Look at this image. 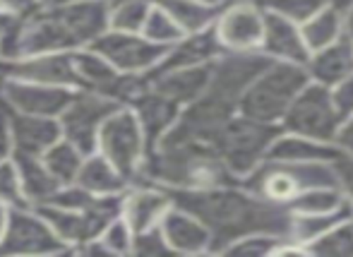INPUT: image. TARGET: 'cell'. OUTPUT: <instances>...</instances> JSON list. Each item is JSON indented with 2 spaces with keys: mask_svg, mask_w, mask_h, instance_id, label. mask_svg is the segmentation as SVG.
<instances>
[{
  "mask_svg": "<svg viewBox=\"0 0 353 257\" xmlns=\"http://www.w3.org/2000/svg\"><path fill=\"white\" fill-rule=\"evenodd\" d=\"M173 202L200 216L214 236V253L223 255L228 245L250 234H276L291 238V212L252 192L245 183L210 190H171Z\"/></svg>",
  "mask_w": 353,
  "mask_h": 257,
  "instance_id": "6da1fadb",
  "label": "cell"
},
{
  "mask_svg": "<svg viewBox=\"0 0 353 257\" xmlns=\"http://www.w3.org/2000/svg\"><path fill=\"white\" fill-rule=\"evenodd\" d=\"M108 32V0L43 8L24 22L22 56L39 53H70L87 48Z\"/></svg>",
  "mask_w": 353,
  "mask_h": 257,
  "instance_id": "7a4b0ae2",
  "label": "cell"
},
{
  "mask_svg": "<svg viewBox=\"0 0 353 257\" xmlns=\"http://www.w3.org/2000/svg\"><path fill=\"white\" fill-rule=\"evenodd\" d=\"M142 181L159 183L168 190H210L243 183L223 164L214 147L176 135H166L149 154Z\"/></svg>",
  "mask_w": 353,
  "mask_h": 257,
  "instance_id": "3957f363",
  "label": "cell"
},
{
  "mask_svg": "<svg viewBox=\"0 0 353 257\" xmlns=\"http://www.w3.org/2000/svg\"><path fill=\"white\" fill-rule=\"evenodd\" d=\"M307 82H310V77H307L305 65L272 61L260 72V77L252 82L250 89L243 94L238 113L262 123L281 125L288 108L293 106L298 94L307 87Z\"/></svg>",
  "mask_w": 353,
  "mask_h": 257,
  "instance_id": "277c9868",
  "label": "cell"
},
{
  "mask_svg": "<svg viewBox=\"0 0 353 257\" xmlns=\"http://www.w3.org/2000/svg\"><path fill=\"white\" fill-rule=\"evenodd\" d=\"M248 187L265 200L281 205L288 209L293 200L303 190L320 185H339L334 161H310V164H286V161L267 159L248 178H243Z\"/></svg>",
  "mask_w": 353,
  "mask_h": 257,
  "instance_id": "5b68a950",
  "label": "cell"
},
{
  "mask_svg": "<svg viewBox=\"0 0 353 257\" xmlns=\"http://www.w3.org/2000/svg\"><path fill=\"white\" fill-rule=\"evenodd\" d=\"M281 125L262 123L250 116L236 113L226 125L219 130L214 150L231 169L236 178H248L260 164H265L272 152V145L279 137Z\"/></svg>",
  "mask_w": 353,
  "mask_h": 257,
  "instance_id": "8992f818",
  "label": "cell"
},
{
  "mask_svg": "<svg viewBox=\"0 0 353 257\" xmlns=\"http://www.w3.org/2000/svg\"><path fill=\"white\" fill-rule=\"evenodd\" d=\"M97 152H101L123 176L132 183L144 178V166L149 159V145L144 130L130 106H121L108 116L99 132Z\"/></svg>",
  "mask_w": 353,
  "mask_h": 257,
  "instance_id": "52a82bcc",
  "label": "cell"
},
{
  "mask_svg": "<svg viewBox=\"0 0 353 257\" xmlns=\"http://www.w3.org/2000/svg\"><path fill=\"white\" fill-rule=\"evenodd\" d=\"M341 125H344V118L334 106L330 87L315 85V82H307V87L298 94L286 118L281 121V130L320 142H334V145Z\"/></svg>",
  "mask_w": 353,
  "mask_h": 257,
  "instance_id": "ba28073f",
  "label": "cell"
},
{
  "mask_svg": "<svg viewBox=\"0 0 353 257\" xmlns=\"http://www.w3.org/2000/svg\"><path fill=\"white\" fill-rule=\"evenodd\" d=\"M118 108H121V103L103 96V94L74 89L70 103L58 118L63 127V137L72 142L82 154H92V152H97L99 132H101L103 123Z\"/></svg>",
  "mask_w": 353,
  "mask_h": 257,
  "instance_id": "9c48e42d",
  "label": "cell"
},
{
  "mask_svg": "<svg viewBox=\"0 0 353 257\" xmlns=\"http://www.w3.org/2000/svg\"><path fill=\"white\" fill-rule=\"evenodd\" d=\"M68 245L56 236L46 216L37 207L10 209L8 229L0 240V257L5 255H65Z\"/></svg>",
  "mask_w": 353,
  "mask_h": 257,
  "instance_id": "30bf717a",
  "label": "cell"
},
{
  "mask_svg": "<svg viewBox=\"0 0 353 257\" xmlns=\"http://www.w3.org/2000/svg\"><path fill=\"white\" fill-rule=\"evenodd\" d=\"M265 29L267 10L260 0H233L219 10L214 22V34L223 51H260Z\"/></svg>",
  "mask_w": 353,
  "mask_h": 257,
  "instance_id": "8fae6325",
  "label": "cell"
},
{
  "mask_svg": "<svg viewBox=\"0 0 353 257\" xmlns=\"http://www.w3.org/2000/svg\"><path fill=\"white\" fill-rule=\"evenodd\" d=\"M89 48L101 53L118 72L128 75H152L163 61L168 48L149 41L140 32H103Z\"/></svg>",
  "mask_w": 353,
  "mask_h": 257,
  "instance_id": "7c38bea8",
  "label": "cell"
},
{
  "mask_svg": "<svg viewBox=\"0 0 353 257\" xmlns=\"http://www.w3.org/2000/svg\"><path fill=\"white\" fill-rule=\"evenodd\" d=\"M74 89L39 85V82L17 80V77H0V103L12 111L32 113V116L61 118L70 103Z\"/></svg>",
  "mask_w": 353,
  "mask_h": 257,
  "instance_id": "4fadbf2b",
  "label": "cell"
},
{
  "mask_svg": "<svg viewBox=\"0 0 353 257\" xmlns=\"http://www.w3.org/2000/svg\"><path fill=\"white\" fill-rule=\"evenodd\" d=\"M161 231L166 236V243L173 255H212L214 253V236L207 224L188 212L185 207L176 205L166 212L161 219Z\"/></svg>",
  "mask_w": 353,
  "mask_h": 257,
  "instance_id": "5bb4252c",
  "label": "cell"
},
{
  "mask_svg": "<svg viewBox=\"0 0 353 257\" xmlns=\"http://www.w3.org/2000/svg\"><path fill=\"white\" fill-rule=\"evenodd\" d=\"M5 118L10 123V132L14 140V154L43 156L58 140H63V127L58 118L51 116H32V113H19L3 106Z\"/></svg>",
  "mask_w": 353,
  "mask_h": 257,
  "instance_id": "9a60e30c",
  "label": "cell"
},
{
  "mask_svg": "<svg viewBox=\"0 0 353 257\" xmlns=\"http://www.w3.org/2000/svg\"><path fill=\"white\" fill-rule=\"evenodd\" d=\"M70 53H39V56H24L17 61L0 63V77H17V80L39 82V85L74 89Z\"/></svg>",
  "mask_w": 353,
  "mask_h": 257,
  "instance_id": "2e32d148",
  "label": "cell"
},
{
  "mask_svg": "<svg viewBox=\"0 0 353 257\" xmlns=\"http://www.w3.org/2000/svg\"><path fill=\"white\" fill-rule=\"evenodd\" d=\"M173 207V195L168 187L159 185L152 181H137L125 190V205H123V216L128 224L137 231H147L161 224L166 212Z\"/></svg>",
  "mask_w": 353,
  "mask_h": 257,
  "instance_id": "e0dca14e",
  "label": "cell"
},
{
  "mask_svg": "<svg viewBox=\"0 0 353 257\" xmlns=\"http://www.w3.org/2000/svg\"><path fill=\"white\" fill-rule=\"evenodd\" d=\"M132 113L137 116L140 121L144 137H147V145H149V154L161 145V140L168 135V132L176 127V123L181 121V113L183 106L176 101H171L168 96L159 94L157 89L149 85V89L144 94L135 99L130 103Z\"/></svg>",
  "mask_w": 353,
  "mask_h": 257,
  "instance_id": "ac0fdd59",
  "label": "cell"
},
{
  "mask_svg": "<svg viewBox=\"0 0 353 257\" xmlns=\"http://www.w3.org/2000/svg\"><path fill=\"white\" fill-rule=\"evenodd\" d=\"M262 53L274 63H296V65H305L310 58V48L303 37L301 24L283 19L279 14L267 12V29H265V41H262Z\"/></svg>",
  "mask_w": 353,
  "mask_h": 257,
  "instance_id": "d6986e66",
  "label": "cell"
},
{
  "mask_svg": "<svg viewBox=\"0 0 353 257\" xmlns=\"http://www.w3.org/2000/svg\"><path fill=\"white\" fill-rule=\"evenodd\" d=\"M212 65L195 68H173V70H159L149 75V85L159 94L168 96L171 101L181 103L183 108L202 96L210 87Z\"/></svg>",
  "mask_w": 353,
  "mask_h": 257,
  "instance_id": "ffe728a7",
  "label": "cell"
},
{
  "mask_svg": "<svg viewBox=\"0 0 353 257\" xmlns=\"http://www.w3.org/2000/svg\"><path fill=\"white\" fill-rule=\"evenodd\" d=\"M310 82L322 87H336L353 72V39L344 37L332 46L312 51L305 63Z\"/></svg>",
  "mask_w": 353,
  "mask_h": 257,
  "instance_id": "44dd1931",
  "label": "cell"
},
{
  "mask_svg": "<svg viewBox=\"0 0 353 257\" xmlns=\"http://www.w3.org/2000/svg\"><path fill=\"white\" fill-rule=\"evenodd\" d=\"M223 53L216 34L212 29L195 34H185L178 43H173L166 51L163 61L159 63V70H173V68H195V65H212L219 56Z\"/></svg>",
  "mask_w": 353,
  "mask_h": 257,
  "instance_id": "7402d4cb",
  "label": "cell"
},
{
  "mask_svg": "<svg viewBox=\"0 0 353 257\" xmlns=\"http://www.w3.org/2000/svg\"><path fill=\"white\" fill-rule=\"evenodd\" d=\"M341 154L344 150L334 142H320L312 137L281 130L267 159L286 161V164H310V161H336Z\"/></svg>",
  "mask_w": 353,
  "mask_h": 257,
  "instance_id": "603a6c76",
  "label": "cell"
},
{
  "mask_svg": "<svg viewBox=\"0 0 353 257\" xmlns=\"http://www.w3.org/2000/svg\"><path fill=\"white\" fill-rule=\"evenodd\" d=\"M46 221L51 224V229L56 231V236L68 245L70 253H79L89 240L99 238V229L94 224L92 214L87 212H74L65 209V207H56V205H41L37 207Z\"/></svg>",
  "mask_w": 353,
  "mask_h": 257,
  "instance_id": "cb8c5ba5",
  "label": "cell"
},
{
  "mask_svg": "<svg viewBox=\"0 0 353 257\" xmlns=\"http://www.w3.org/2000/svg\"><path fill=\"white\" fill-rule=\"evenodd\" d=\"M14 166H17L19 181H22L24 197L32 207H41L51 200L58 192V187L63 185L51 169L46 166V161L41 156H29V154H14Z\"/></svg>",
  "mask_w": 353,
  "mask_h": 257,
  "instance_id": "d4e9b609",
  "label": "cell"
},
{
  "mask_svg": "<svg viewBox=\"0 0 353 257\" xmlns=\"http://www.w3.org/2000/svg\"><path fill=\"white\" fill-rule=\"evenodd\" d=\"M74 183L97 197L118 195V192H125L128 187H130V181H128L101 152H92V154L84 156V164H82V169H79V176Z\"/></svg>",
  "mask_w": 353,
  "mask_h": 257,
  "instance_id": "484cf974",
  "label": "cell"
},
{
  "mask_svg": "<svg viewBox=\"0 0 353 257\" xmlns=\"http://www.w3.org/2000/svg\"><path fill=\"white\" fill-rule=\"evenodd\" d=\"M303 37H305L307 48L312 51H320L325 46H332L339 39L346 37V22H344V10L336 8V5L327 3L322 10H317L307 22L301 24Z\"/></svg>",
  "mask_w": 353,
  "mask_h": 257,
  "instance_id": "4316f807",
  "label": "cell"
},
{
  "mask_svg": "<svg viewBox=\"0 0 353 257\" xmlns=\"http://www.w3.org/2000/svg\"><path fill=\"white\" fill-rule=\"evenodd\" d=\"M346 219H353V205H346L336 212H327V214H291V240L307 248L312 240H317Z\"/></svg>",
  "mask_w": 353,
  "mask_h": 257,
  "instance_id": "83f0119b",
  "label": "cell"
},
{
  "mask_svg": "<svg viewBox=\"0 0 353 257\" xmlns=\"http://www.w3.org/2000/svg\"><path fill=\"white\" fill-rule=\"evenodd\" d=\"M168 12L173 14L181 29L185 34H195V32H205L212 29L216 22V14L221 8H214V5L200 3V0H159Z\"/></svg>",
  "mask_w": 353,
  "mask_h": 257,
  "instance_id": "f1b7e54d",
  "label": "cell"
},
{
  "mask_svg": "<svg viewBox=\"0 0 353 257\" xmlns=\"http://www.w3.org/2000/svg\"><path fill=\"white\" fill-rule=\"evenodd\" d=\"M346 205H351V202L346 200L339 185H320L303 190L288 205V212L291 214H327V212H336Z\"/></svg>",
  "mask_w": 353,
  "mask_h": 257,
  "instance_id": "f546056e",
  "label": "cell"
},
{
  "mask_svg": "<svg viewBox=\"0 0 353 257\" xmlns=\"http://www.w3.org/2000/svg\"><path fill=\"white\" fill-rule=\"evenodd\" d=\"M132 243H135V229L128 224L125 216H118L116 221L103 229V234L99 238L89 240L79 253L84 255H132Z\"/></svg>",
  "mask_w": 353,
  "mask_h": 257,
  "instance_id": "4dcf8cb0",
  "label": "cell"
},
{
  "mask_svg": "<svg viewBox=\"0 0 353 257\" xmlns=\"http://www.w3.org/2000/svg\"><path fill=\"white\" fill-rule=\"evenodd\" d=\"M157 0H108V29L142 32Z\"/></svg>",
  "mask_w": 353,
  "mask_h": 257,
  "instance_id": "1f68e13d",
  "label": "cell"
},
{
  "mask_svg": "<svg viewBox=\"0 0 353 257\" xmlns=\"http://www.w3.org/2000/svg\"><path fill=\"white\" fill-rule=\"evenodd\" d=\"M84 156L87 154H82L72 142H68L65 137H63V140H58L41 159L46 161V166L51 169L53 176H56L63 185H68V183L77 181L79 169H82V164H84Z\"/></svg>",
  "mask_w": 353,
  "mask_h": 257,
  "instance_id": "d6a6232c",
  "label": "cell"
},
{
  "mask_svg": "<svg viewBox=\"0 0 353 257\" xmlns=\"http://www.w3.org/2000/svg\"><path fill=\"white\" fill-rule=\"evenodd\" d=\"M140 34H144L149 41L159 43V46H163V48H171L173 43H178L183 37H185L181 24L173 19V14L168 12L159 0L154 3L152 12H149V17H147V22H144Z\"/></svg>",
  "mask_w": 353,
  "mask_h": 257,
  "instance_id": "836d02e7",
  "label": "cell"
},
{
  "mask_svg": "<svg viewBox=\"0 0 353 257\" xmlns=\"http://www.w3.org/2000/svg\"><path fill=\"white\" fill-rule=\"evenodd\" d=\"M305 250L315 257H353V219L336 224L325 236L312 240Z\"/></svg>",
  "mask_w": 353,
  "mask_h": 257,
  "instance_id": "e575fe53",
  "label": "cell"
},
{
  "mask_svg": "<svg viewBox=\"0 0 353 257\" xmlns=\"http://www.w3.org/2000/svg\"><path fill=\"white\" fill-rule=\"evenodd\" d=\"M288 238L276 234H250L245 238L236 240L233 245H228L223 255H243V257H272L279 255L281 245Z\"/></svg>",
  "mask_w": 353,
  "mask_h": 257,
  "instance_id": "d590c367",
  "label": "cell"
},
{
  "mask_svg": "<svg viewBox=\"0 0 353 257\" xmlns=\"http://www.w3.org/2000/svg\"><path fill=\"white\" fill-rule=\"evenodd\" d=\"M330 0H260V5L270 14H279L283 19H291L296 24H303L322 10Z\"/></svg>",
  "mask_w": 353,
  "mask_h": 257,
  "instance_id": "8d00e7d4",
  "label": "cell"
},
{
  "mask_svg": "<svg viewBox=\"0 0 353 257\" xmlns=\"http://www.w3.org/2000/svg\"><path fill=\"white\" fill-rule=\"evenodd\" d=\"M0 205L10 207V209H14V207H32L27 202V197H24L22 181H19L14 159L0 164Z\"/></svg>",
  "mask_w": 353,
  "mask_h": 257,
  "instance_id": "74e56055",
  "label": "cell"
},
{
  "mask_svg": "<svg viewBox=\"0 0 353 257\" xmlns=\"http://www.w3.org/2000/svg\"><path fill=\"white\" fill-rule=\"evenodd\" d=\"M97 195H92L89 190H84L77 183H68V185H61L58 192L46 202V205H56V207H65V209H74V212H87L89 207L94 205Z\"/></svg>",
  "mask_w": 353,
  "mask_h": 257,
  "instance_id": "f35d334b",
  "label": "cell"
},
{
  "mask_svg": "<svg viewBox=\"0 0 353 257\" xmlns=\"http://www.w3.org/2000/svg\"><path fill=\"white\" fill-rule=\"evenodd\" d=\"M132 255H144V257L173 255L166 243V236H163L161 226H154V229H147V231H137L135 243H132Z\"/></svg>",
  "mask_w": 353,
  "mask_h": 257,
  "instance_id": "ab89813d",
  "label": "cell"
},
{
  "mask_svg": "<svg viewBox=\"0 0 353 257\" xmlns=\"http://www.w3.org/2000/svg\"><path fill=\"white\" fill-rule=\"evenodd\" d=\"M43 8H46L43 0H0V10L3 12L12 14L17 19H24V22L29 17H34L37 12H41Z\"/></svg>",
  "mask_w": 353,
  "mask_h": 257,
  "instance_id": "60d3db41",
  "label": "cell"
},
{
  "mask_svg": "<svg viewBox=\"0 0 353 257\" xmlns=\"http://www.w3.org/2000/svg\"><path fill=\"white\" fill-rule=\"evenodd\" d=\"M332 92V99H334V106L339 108L341 118H349L353 113V72L349 77H346L344 82H339L336 87L330 89Z\"/></svg>",
  "mask_w": 353,
  "mask_h": 257,
  "instance_id": "b9f144b4",
  "label": "cell"
},
{
  "mask_svg": "<svg viewBox=\"0 0 353 257\" xmlns=\"http://www.w3.org/2000/svg\"><path fill=\"white\" fill-rule=\"evenodd\" d=\"M334 169H336V178H339L341 192H344L346 200L353 205V154L344 152V154L334 161Z\"/></svg>",
  "mask_w": 353,
  "mask_h": 257,
  "instance_id": "7bdbcfd3",
  "label": "cell"
},
{
  "mask_svg": "<svg viewBox=\"0 0 353 257\" xmlns=\"http://www.w3.org/2000/svg\"><path fill=\"white\" fill-rule=\"evenodd\" d=\"M12 156H14V140H12V132H10L8 118H5L3 108H0V164L10 161Z\"/></svg>",
  "mask_w": 353,
  "mask_h": 257,
  "instance_id": "ee69618b",
  "label": "cell"
},
{
  "mask_svg": "<svg viewBox=\"0 0 353 257\" xmlns=\"http://www.w3.org/2000/svg\"><path fill=\"white\" fill-rule=\"evenodd\" d=\"M336 145H339L344 152L353 154V113L344 121V125H341L339 137H336Z\"/></svg>",
  "mask_w": 353,
  "mask_h": 257,
  "instance_id": "f6af8a7d",
  "label": "cell"
},
{
  "mask_svg": "<svg viewBox=\"0 0 353 257\" xmlns=\"http://www.w3.org/2000/svg\"><path fill=\"white\" fill-rule=\"evenodd\" d=\"M8 219H10V207L0 205V240L5 236V229H8Z\"/></svg>",
  "mask_w": 353,
  "mask_h": 257,
  "instance_id": "bcb514c9",
  "label": "cell"
},
{
  "mask_svg": "<svg viewBox=\"0 0 353 257\" xmlns=\"http://www.w3.org/2000/svg\"><path fill=\"white\" fill-rule=\"evenodd\" d=\"M344 22H346V37L353 39V3L344 10Z\"/></svg>",
  "mask_w": 353,
  "mask_h": 257,
  "instance_id": "7dc6e473",
  "label": "cell"
},
{
  "mask_svg": "<svg viewBox=\"0 0 353 257\" xmlns=\"http://www.w3.org/2000/svg\"><path fill=\"white\" fill-rule=\"evenodd\" d=\"M74 3H87V0H43L46 8H61V5H74Z\"/></svg>",
  "mask_w": 353,
  "mask_h": 257,
  "instance_id": "c3c4849f",
  "label": "cell"
},
{
  "mask_svg": "<svg viewBox=\"0 0 353 257\" xmlns=\"http://www.w3.org/2000/svg\"><path fill=\"white\" fill-rule=\"evenodd\" d=\"M200 3H207V5H214V8H223V5L233 3V0H200Z\"/></svg>",
  "mask_w": 353,
  "mask_h": 257,
  "instance_id": "681fc988",
  "label": "cell"
},
{
  "mask_svg": "<svg viewBox=\"0 0 353 257\" xmlns=\"http://www.w3.org/2000/svg\"><path fill=\"white\" fill-rule=\"evenodd\" d=\"M332 5H336V8H341V10H346L349 5L353 3V0H330Z\"/></svg>",
  "mask_w": 353,
  "mask_h": 257,
  "instance_id": "f907efd6",
  "label": "cell"
}]
</instances>
